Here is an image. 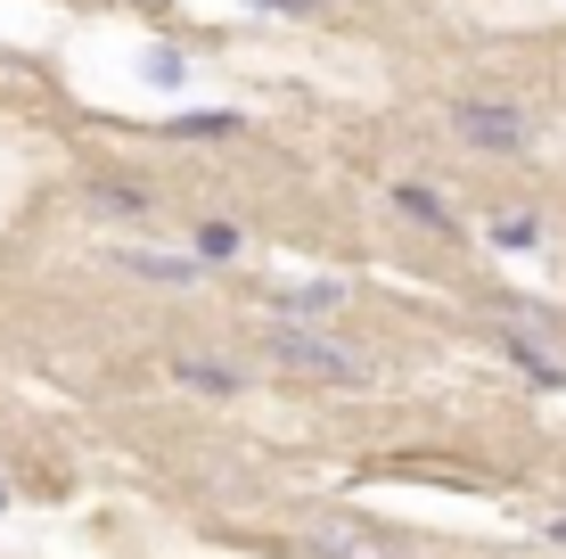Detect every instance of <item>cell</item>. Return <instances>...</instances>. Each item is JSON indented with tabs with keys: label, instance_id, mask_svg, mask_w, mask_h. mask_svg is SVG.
Here are the masks:
<instances>
[{
	"label": "cell",
	"instance_id": "cell-6",
	"mask_svg": "<svg viewBox=\"0 0 566 559\" xmlns=\"http://www.w3.org/2000/svg\"><path fill=\"white\" fill-rule=\"evenodd\" d=\"M386 206H395L411 230H427V239H460V215H452V198H443L436 182H395V189H386Z\"/></svg>",
	"mask_w": 566,
	"mask_h": 559
},
{
	"label": "cell",
	"instance_id": "cell-1",
	"mask_svg": "<svg viewBox=\"0 0 566 559\" xmlns=\"http://www.w3.org/2000/svg\"><path fill=\"white\" fill-rule=\"evenodd\" d=\"M263 354L280 362L287 379H312V387H369V379H378V354L354 345L345 330H328V321H271Z\"/></svg>",
	"mask_w": 566,
	"mask_h": 559
},
{
	"label": "cell",
	"instance_id": "cell-4",
	"mask_svg": "<svg viewBox=\"0 0 566 559\" xmlns=\"http://www.w3.org/2000/svg\"><path fill=\"white\" fill-rule=\"evenodd\" d=\"M115 272L148 280V288H198L206 263H198V247H115Z\"/></svg>",
	"mask_w": 566,
	"mask_h": 559
},
{
	"label": "cell",
	"instance_id": "cell-15",
	"mask_svg": "<svg viewBox=\"0 0 566 559\" xmlns=\"http://www.w3.org/2000/svg\"><path fill=\"white\" fill-rule=\"evenodd\" d=\"M0 503H9V486H0Z\"/></svg>",
	"mask_w": 566,
	"mask_h": 559
},
{
	"label": "cell",
	"instance_id": "cell-3",
	"mask_svg": "<svg viewBox=\"0 0 566 559\" xmlns=\"http://www.w3.org/2000/svg\"><path fill=\"white\" fill-rule=\"evenodd\" d=\"M296 559H402V544H395V535H378V527H361V518L321 510V518H304V527H296Z\"/></svg>",
	"mask_w": 566,
	"mask_h": 559
},
{
	"label": "cell",
	"instance_id": "cell-13",
	"mask_svg": "<svg viewBox=\"0 0 566 559\" xmlns=\"http://www.w3.org/2000/svg\"><path fill=\"white\" fill-rule=\"evenodd\" d=\"M247 9H271V17H321L328 0H247Z\"/></svg>",
	"mask_w": 566,
	"mask_h": 559
},
{
	"label": "cell",
	"instance_id": "cell-11",
	"mask_svg": "<svg viewBox=\"0 0 566 559\" xmlns=\"http://www.w3.org/2000/svg\"><path fill=\"white\" fill-rule=\"evenodd\" d=\"M484 239H493L501 256H525V247H542V222H534V215H493V230H484Z\"/></svg>",
	"mask_w": 566,
	"mask_h": 559
},
{
	"label": "cell",
	"instance_id": "cell-2",
	"mask_svg": "<svg viewBox=\"0 0 566 559\" xmlns=\"http://www.w3.org/2000/svg\"><path fill=\"white\" fill-rule=\"evenodd\" d=\"M443 132H452L460 148H476V157H534L542 115L517 107V100H493V91H460V100L443 107Z\"/></svg>",
	"mask_w": 566,
	"mask_h": 559
},
{
	"label": "cell",
	"instance_id": "cell-5",
	"mask_svg": "<svg viewBox=\"0 0 566 559\" xmlns=\"http://www.w3.org/2000/svg\"><path fill=\"white\" fill-rule=\"evenodd\" d=\"M345 304H354V288H345V280H287V288H271V297H263V313L271 321H337Z\"/></svg>",
	"mask_w": 566,
	"mask_h": 559
},
{
	"label": "cell",
	"instance_id": "cell-7",
	"mask_svg": "<svg viewBox=\"0 0 566 559\" xmlns=\"http://www.w3.org/2000/svg\"><path fill=\"white\" fill-rule=\"evenodd\" d=\"M172 379H181L189 395H213V403H230L247 387V371H239V362H222V354H172Z\"/></svg>",
	"mask_w": 566,
	"mask_h": 559
},
{
	"label": "cell",
	"instance_id": "cell-8",
	"mask_svg": "<svg viewBox=\"0 0 566 559\" xmlns=\"http://www.w3.org/2000/svg\"><path fill=\"white\" fill-rule=\"evenodd\" d=\"M91 206H99V215H115V222H140V215H156L148 182H91Z\"/></svg>",
	"mask_w": 566,
	"mask_h": 559
},
{
	"label": "cell",
	"instance_id": "cell-12",
	"mask_svg": "<svg viewBox=\"0 0 566 559\" xmlns=\"http://www.w3.org/2000/svg\"><path fill=\"white\" fill-rule=\"evenodd\" d=\"M181 74H189V58L172 50V42H156V50H148V83H181Z\"/></svg>",
	"mask_w": 566,
	"mask_h": 559
},
{
	"label": "cell",
	"instance_id": "cell-9",
	"mask_svg": "<svg viewBox=\"0 0 566 559\" xmlns=\"http://www.w3.org/2000/svg\"><path fill=\"white\" fill-rule=\"evenodd\" d=\"M189 247H198V263L213 272V263H239V256H247V230L213 215V222H198V230H189Z\"/></svg>",
	"mask_w": 566,
	"mask_h": 559
},
{
	"label": "cell",
	"instance_id": "cell-10",
	"mask_svg": "<svg viewBox=\"0 0 566 559\" xmlns=\"http://www.w3.org/2000/svg\"><path fill=\"white\" fill-rule=\"evenodd\" d=\"M239 132H247V115H239V107H206V115H181L165 141H239Z\"/></svg>",
	"mask_w": 566,
	"mask_h": 559
},
{
	"label": "cell",
	"instance_id": "cell-14",
	"mask_svg": "<svg viewBox=\"0 0 566 559\" xmlns=\"http://www.w3.org/2000/svg\"><path fill=\"white\" fill-rule=\"evenodd\" d=\"M542 544H551V551H566V510H558V518H542Z\"/></svg>",
	"mask_w": 566,
	"mask_h": 559
}]
</instances>
